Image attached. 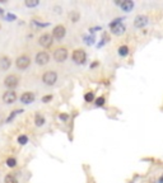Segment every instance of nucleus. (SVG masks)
<instances>
[{"label":"nucleus","instance_id":"f257e3e1","mask_svg":"<svg viewBox=\"0 0 163 183\" xmlns=\"http://www.w3.org/2000/svg\"><path fill=\"white\" fill-rule=\"evenodd\" d=\"M42 81L46 85H54L58 81V74L54 71V70H49L42 75Z\"/></svg>","mask_w":163,"mask_h":183},{"label":"nucleus","instance_id":"f03ea898","mask_svg":"<svg viewBox=\"0 0 163 183\" xmlns=\"http://www.w3.org/2000/svg\"><path fill=\"white\" fill-rule=\"evenodd\" d=\"M86 59H87V53H86L84 50L77 48V50L73 51V61H74L75 64H79V65L84 64Z\"/></svg>","mask_w":163,"mask_h":183},{"label":"nucleus","instance_id":"7ed1b4c3","mask_svg":"<svg viewBox=\"0 0 163 183\" xmlns=\"http://www.w3.org/2000/svg\"><path fill=\"white\" fill-rule=\"evenodd\" d=\"M18 84H19V78L14 74H12V75H8L5 79H4V85L7 88H9L10 90L12 89H14L18 87Z\"/></svg>","mask_w":163,"mask_h":183},{"label":"nucleus","instance_id":"20e7f679","mask_svg":"<svg viewBox=\"0 0 163 183\" xmlns=\"http://www.w3.org/2000/svg\"><path fill=\"white\" fill-rule=\"evenodd\" d=\"M54 59L58 62H64L68 59V50L64 47H59L54 51Z\"/></svg>","mask_w":163,"mask_h":183},{"label":"nucleus","instance_id":"39448f33","mask_svg":"<svg viewBox=\"0 0 163 183\" xmlns=\"http://www.w3.org/2000/svg\"><path fill=\"white\" fill-rule=\"evenodd\" d=\"M16 65H17V67L19 70H24V69H27L31 65V59L27 55H22L16 60Z\"/></svg>","mask_w":163,"mask_h":183},{"label":"nucleus","instance_id":"423d86ee","mask_svg":"<svg viewBox=\"0 0 163 183\" xmlns=\"http://www.w3.org/2000/svg\"><path fill=\"white\" fill-rule=\"evenodd\" d=\"M36 62H37L38 65H41V66L49 64V62H50V55H49V52H46V51L38 52V53L36 55Z\"/></svg>","mask_w":163,"mask_h":183},{"label":"nucleus","instance_id":"0eeeda50","mask_svg":"<svg viewBox=\"0 0 163 183\" xmlns=\"http://www.w3.org/2000/svg\"><path fill=\"white\" fill-rule=\"evenodd\" d=\"M52 42H54V38H52V36L50 33H44L42 36L38 38V43L42 47H45V48L50 47L52 45Z\"/></svg>","mask_w":163,"mask_h":183},{"label":"nucleus","instance_id":"6e6552de","mask_svg":"<svg viewBox=\"0 0 163 183\" xmlns=\"http://www.w3.org/2000/svg\"><path fill=\"white\" fill-rule=\"evenodd\" d=\"M66 34V30H65V27L64 25H56L55 28L52 30V38H55V39H63Z\"/></svg>","mask_w":163,"mask_h":183},{"label":"nucleus","instance_id":"1a4fd4ad","mask_svg":"<svg viewBox=\"0 0 163 183\" xmlns=\"http://www.w3.org/2000/svg\"><path fill=\"white\" fill-rule=\"evenodd\" d=\"M17 101V93L13 90H8L3 94V102L7 104H12Z\"/></svg>","mask_w":163,"mask_h":183},{"label":"nucleus","instance_id":"9d476101","mask_svg":"<svg viewBox=\"0 0 163 183\" xmlns=\"http://www.w3.org/2000/svg\"><path fill=\"white\" fill-rule=\"evenodd\" d=\"M35 98H36L35 93H32V92H26V93H23L22 97H21V102L24 103V104H30V103H32V102L35 101Z\"/></svg>","mask_w":163,"mask_h":183},{"label":"nucleus","instance_id":"9b49d317","mask_svg":"<svg viewBox=\"0 0 163 183\" xmlns=\"http://www.w3.org/2000/svg\"><path fill=\"white\" fill-rule=\"evenodd\" d=\"M148 24V17L147 16H138L134 19V25L137 28H143Z\"/></svg>","mask_w":163,"mask_h":183},{"label":"nucleus","instance_id":"f8f14e48","mask_svg":"<svg viewBox=\"0 0 163 183\" xmlns=\"http://www.w3.org/2000/svg\"><path fill=\"white\" fill-rule=\"evenodd\" d=\"M12 65V60L8 57V56H2L0 57V70L2 71H5V70H8Z\"/></svg>","mask_w":163,"mask_h":183},{"label":"nucleus","instance_id":"ddd939ff","mask_svg":"<svg viewBox=\"0 0 163 183\" xmlns=\"http://www.w3.org/2000/svg\"><path fill=\"white\" fill-rule=\"evenodd\" d=\"M125 25L122 24V23H119V24H116V25H114L112 28H111V32L114 33V34H116V36H121V34H124L125 33Z\"/></svg>","mask_w":163,"mask_h":183},{"label":"nucleus","instance_id":"4468645a","mask_svg":"<svg viewBox=\"0 0 163 183\" xmlns=\"http://www.w3.org/2000/svg\"><path fill=\"white\" fill-rule=\"evenodd\" d=\"M133 8H134V3L131 0H125V2L121 3V9L124 11H131Z\"/></svg>","mask_w":163,"mask_h":183},{"label":"nucleus","instance_id":"2eb2a0df","mask_svg":"<svg viewBox=\"0 0 163 183\" xmlns=\"http://www.w3.org/2000/svg\"><path fill=\"white\" fill-rule=\"evenodd\" d=\"M35 123H36L37 126H42V125L45 123V117H44L42 115L37 113V115L35 116Z\"/></svg>","mask_w":163,"mask_h":183},{"label":"nucleus","instance_id":"dca6fc26","mask_svg":"<svg viewBox=\"0 0 163 183\" xmlns=\"http://www.w3.org/2000/svg\"><path fill=\"white\" fill-rule=\"evenodd\" d=\"M119 55L122 56V57L128 56V55H129V47H128V46H120V47H119Z\"/></svg>","mask_w":163,"mask_h":183},{"label":"nucleus","instance_id":"f3484780","mask_svg":"<svg viewBox=\"0 0 163 183\" xmlns=\"http://www.w3.org/2000/svg\"><path fill=\"white\" fill-rule=\"evenodd\" d=\"M69 17H70V21L73 22V23H75V22H78L79 21V13L78 11H70V14H69Z\"/></svg>","mask_w":163,"mask_h":183},{"label":"nucleus","instance_id":"a211bd4d","mask_svg":"<svg viewBox=\"0 0 163 183\" xmlns=\"http://www.w3.org/2000/svg\"><path fill=\"white\" fill-rule=\"evenodd\" d=\"M5 183H18V181H17V178H16L14 176L8 174V176L5 177Z\"/></svg>","mask_w":163,"mask_h":183},{"label":"nucleus","instance_id":"6ab92c4d","mask_svg":"<svg viewBox=\"0 0 163 183\" xmlns=\"http://www.w3.org/2000/svg\"><path fill=\"white\" fill-rule=\"evenodd\" d=\"M84 99H86V102H88V103H91V102H93V101H94V94H93L92 92H89V93H87V94L84 95Z\"/></svg>","mask_w":163,"mask_h":183},{"label":"nucleus","instance_id":"aec40b11","mask_svg":"<svg viewBox=\"0 0 163 183\" xmlns=\"http://www.w3.org/2000/svg\"><path fill=\"white\" fill-rule=\"evenodd\" d=\"M7 165L10 167V168H14V167L17 165V160H16L14 158H8V159H7Z\"/></svg>","mask_w":163,"mask_h":183},{"label":"nucleus","instance_id":"412c9836","mask_svg":"<svg viewBox=\"0 0 163 183\" xmlns=\"http://www.w3.org/2000/svg\"><path fill=\"white\" fill-rule=\"evenodd\" d=\"M27 141H28V137H27L26 135H21V136H18V143H19L21 145H26Z\"/></svg>","mask_w":163,"mask_h":183},{"label":"nucleus","instance_id":"4be33fe9","mask_svg":"<svg viewBox=\"0 0 163 183\" xmlns=\"http://www.w3.org/2000/svg\"><path fill=\"white\" fill-rule=\"evenodd\" d=\"M26 4V7H37L38 5V0H27V2L24 3Z\"/></svg>","mask_w":163,"mask_h":183},{"label":"nucleus","instance_id":"5701e85b","mask_svg":"<svg viewBox=\"0 0 163 183\" xmlns=\"http://www.w3.org/2000/svg\"><path fill=\"white\" fill-rule=\"evenodd\" d=\"M103 104H105V98H103V97L97 98V101H96V106H97V107H102Z\"/></svg>","mask_w":163,"mask_h":183},{"label":"nucleus","instance_id":"b1692460","mask_svg":"<svg viewBox=\"0 0 163 183\" xmlns=\"http://www.w3.org/2000/svg\"><path fill=\"white\" fill-rule=\"evenodd\" d=\"M21 112H22V109H19V111H13V112H12V115L8 117V122H9V121H12V120L14 118V117H16L18 113H21Z\"/></svg>","mask_w":163,"mask_h":183},{"label":"nucleus","instance_id":"393cba45","mask_svg":"<svg viewBox=\"0 0 163 183\" xmlns=\"http://www.w3.org/2000/svg\"><path fill=\"white\" fill-rule=\"evenodd\" d=\"M51 99H52V95H45V97L42 98V102H44V103H47V102L51 101Z\"/></svg>","mask_w":163,"mask_h":183},{"label":"nucleus","instance_id":"a878e982","mask_svg":"<svg viewBox=\"0 0 163 183\" xmlns=\"http://www.w3.org/2000/svg\"><path fill=\"white\" fill-rule=\"evenodd\" d=\"M60 120H63V121H68V120H69V116H68V115H65V113H60Z\"/></svg>","mask_w":163,"mask_h":183},{"label":"nucleus","instance_id":"bb28decb","mask_svg":"<svg viewBox=\"0 0 163 183\" xmlns=\"http://www.w3.org/2000/svg\"><path fill=\"white\" fill-rule=\"evenodd\" d=\"M54 13L60 14V13H61V8H60V7H54Z\"/></svg>","mask_w":163,"mask_h":183},{"label":"nucleus","instance_id":"cd10ccee","mask_svg":"<svg viewBox=\"0 0 163 183\" xmlns=\"http://www.w3.org/2000/svg\"><path fill=\"white\" fill-rule=\"evenodd\" d=\"M158 182H159V183H163V174L161 176V178H159V181H158Z\"/></svg>","mask_w":163,"mask_h":183}]
</instances>
